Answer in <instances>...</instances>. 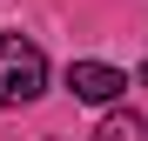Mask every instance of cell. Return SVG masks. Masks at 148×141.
<instances>
[{
	"mask_svg": "<svg viewBox=\"0 0 148 141\" xmlns=\"http://www.w3.org/2000/svg\"><path fill=\"white\" fill-rule=\"evenodd\" d=\"M47 87V54L20 34H0V108H27Z\"/></svg>",
	"mask_w": 148,
	"mask_h": 141,
	"instance_id": "6da1fadb",
	"label": "cell"
},
{
	"mask_svg": "<svg viewBox=\"0 0 148 141\" xmlns=\"http://www.w3.org/2000/svg\"><path fill=\"white\" fill-rule=\"evenodd\" d=\"M67 87H74V101L108 108L114 94L128 87V74H121V67H108V61H74V67H67Z\"/></svg>",
	"mask_w": 148,
	"mask_h": 141,
	"instance_id": "7a4b0ae2",
	"label": "cell"
},
{
	"mask_svg": "<svg viewBox=\"0 0 148 141\" xmlns=\"http://www.w3.org/2000/svg\"><path fill=\"white\" fill-rule=\"evenodd\" d=\"M94 141H148V121H141V114H128V108H121V114H108V121L94 128Z\"/></svg>",
	"mask_w": 148,
	"mask_h": 141,
	"instance_id": "3957f363",
	"label": "cell"
},
{
	"mask_svg": "<svg viewBox=\"0 0 148 141\" xmlns=\"http://www.w3.org/2000/svg\"><path fill=\"white\" fill-rule=\"evenodd\" d=\"M141 74H148V67H141Z\"/></svg>",
	"mask_w": 148,
	"mask_h": 141,
	"instance_id": "277c9868",
	"label": "cell"
}]
</instances>
